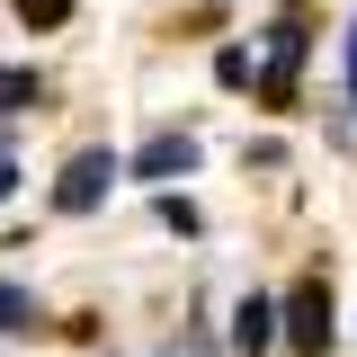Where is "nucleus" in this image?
Segmentation results:
<instances>
[{
    "label": "nucleus",
    "instance_id": "nucleus-10",
    "mask_svg": "<svg viewBox=\"0 0 357 357\" xmlns=\"http://www.w3.org/2000/svg\"><path fill=\"white\" fill-rule=\"evenodd\" d=\"M9 188H18V161H9V152H0V206H9Z\"/></svg>",
    "mask_w": 357,
    "mask_h": 357
},
{
    "label": "nucleus",
    "instance_id": "nucleus-7",
    "mask_svg": "<svg viewBox=\"0 0 357 357\" xmlns=\"http://www.w3.org/2000/svg\"><path fill=\"white\" fill-rule=\"evenodd\" d=\"M9 9H18L27 27H63V18H72V0H9Z\"/></svg>",
    "mask_w": 357,
    "mask_h": 357
},
{
    "label": "nucleus",
    "instance_id": "nucleus-4",
    "mask_svg": "<svg viewBox=\"0 0 357 357\" xmlns=\"http://www.w3.org/2000/svg\"><path fill=\"white\" fill-rule=\"evenodd\" d=\"M197 170V134H152L134 152V178H188Z\"/></svg>",
    "mask_w": 357,
    "mask_h": 357
},
{
    "label": "nucleus",
    "instance_id": "nucleus-9",
    "mask_svg": "<svg viewBox=\"0 0 357 357\" xmlns=\"http://www.w3.org/2000/svg\"><path fill=\"white\" fill-rule=\"evenodd\" d=\"M349 107H357V18H349Z\"/></svg>",
    "mask_w": 357,
    "mask_h": 357
},
{
    "label": "nucleus",
    "instance_id": "nucleus-1",
    "mask_svg": "<svg viewBox=\"0 0 357 357\" xmlns=\"http://www.w3.org/2000/svg\"><path fill=\"white\" fill-rule=\"evenodd\" d=\"M126 170H134V161H116V152H72V170L54 178V206H63V215H89Z\"/></svg>",
    "mask_w": 357,
    "mask_h": 357
},
{
    "label": "nucleus",
    "instance_id": "nucleus-3",
    "mask_svg": "<svg viewBox=\"0 0 357 357\" xmlns=\"http://www.w3.org/2000/svg\"><path fill=\"white\" fill-rule=\"evenodd\" d=\"M295 63H304V18L268 27V98H295Z\"/></svg>",
    "mask_w": 357,
    "mask_h": 357
},
{
    "label": "nucleus",
    "instance_id": "nucleus-5",
    "mask_svg": "<svg viewBox=\"0 0 357 357\" xmlns=\"http://www.w3.org/2000/svg\"><path fill=\"white\" fill-rule=\"evenodd\" d=\"M277 321H286V312L268 304V295H250V304L232 312V349H241V357H268V349H277V340H286Z\"/></svg>",
    "mask_w": 357,
    "mask_h": 357
},
{
    "label": "nucleus",
    "instance_id": "nucleus-8",
    "mask_svg": "<svg viewBox=\"0 0 357 357\" xmlns=\"http://www.w3.org/2000/svg\"><path fill=\"white\" fill-rule=\"evenodd\" d=\"M27 331V286H0V340Z\"/></svg>",
    "mask_w": 357,
    "mask_h": 357
},
{
    "label": "nucleus",
    "instance_id": "nucleus-6",
    "mask_svg": "<svg viewBox=\"0 0 357 357\" xmlns=\"http://www.w3.org/2000/svg\"><path fill=\"white\" fill-rule=\"evenodd\" d=\"M36 98H45V81H36V72H9V63H0V116H27Z\"/></svg>",
    "mask_w": 357,
    "mask_h": 357
},
{
    "label": "nucleus",
    "instance_id": "nucleus-2",
    "mask_svg": "<svg viewBox=\"0 0 357 357\" xmlns=\"http://www.w3.org/2000/svg\"><path fill=\"white\" fill-rule=\"evenodd\" d=\"M286 340L295 349H331V295H321V277H304L286 295Z\"/></svg>",
    "mask_w": 357,
    "mask_h": 357
}]
</instances>
